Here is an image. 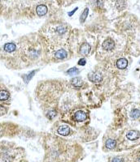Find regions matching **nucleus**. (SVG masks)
I'll list each match as a JSON object with an SVG mask.
<instances>
[{
	"label": "nucleus",
	"instance_id": "f257e3e1",
	"mask_svg": "<svg viewBox=\"0 0 140 162\" xmlns=\"http://www.w3.org/2000/svg\"><path fill=\"white\" fill-rule=\"evenodd\" d=\"M88 79H89V80L92 81V82L98 83V82H100L102 80V76L98 72L93 71V72L88 74Z\"/></svg>",
	"mask_w": 140,
	"mask_h": 162
},
{
	"label": "nucleus",
	"instance_id": "f03ea898",
	"mask_svg": "<svg viewBox=\"0 0 140 162\" xmlns=\"http://www.w3.org/2000/svg\"><path fill=\"white\" fill-rule=\"evenodd\" d=\"M114 46H115V42L112 39L105 40L103 43V48L105 50H111L114 48Z\"/></svg>",
	"mask_w": 140,
	"mask_h": 162
},
{
	"label": "nucleus",
	"instance_id": "7ed1b4c3",
	"mask_svg": "<svg viewBox=\"0 0 140 162\" xmlns=\"http://www.w3.org/2000/svg\"><path fill=\"white\" fill-rule=\"evenodd\" d=\"M36 12L38 14V15H40V16H43V15H46L47 12V6L45 5H39L36 8Z\"/></svg>",
	"mask_w": 140,
	"mask_h": 162
},
{
	"label": "nucleus",
	"instance_id": "20e7f679",
	"mask_svg": "<svg viewBox=\"0 0 140 162\" xmlns=\"http://www.w3.org/2000/svg\"><path fill=\"white\" fill-rule=\"evenodd\" d=\"M58 133L61 135L66 136V135H69L70 133V128L68 126H61L58 128Z\"/></svg>",
	"mask_w": 140,
	"mask_h": 162
},
{
	"label": "nucleus",
	"instance_id": "39448f33",
	"mask_svg": "<svg viewBox=\"0 0 140 162\" xmlns=\"http://www.w3.org/2000/svg\"><path fill=\"white\" fill-rule=\"evenodd\" d=\"M86 118H87V116H86L85 112H83V111L79 110L75 113V119L78 122H83L86 119Z\"/></svg>",
	"mask_w": 140,
	"mask_h": 162
},
{
	"label": "nucleus",
	"instance_id": "423d86ee",
	"mask_svg": "<svg viewBox=\"0 0 140 162\" xmlns=\"http://www.w3.org/2000/svg\"><path fill=\"white\" fill-rule=\"evenodd\" d=\"M90 51V46L88 43H84L80 48V53L83 55H87Z\"/></svg>",
	"mask_w": 140,
	"mask_h": 162
},
{
	"label": "nucleus",
	"instance_id": "0eeeda50",
	"mask_svg": "<svg viewBox=\"0 0 140 162\" xmlns=\"http://www.w3.org/2000/svg\"><path fill=\"white\" fill-rule=\"evenodd\" d=\"M139 137V132L137 130H130L127 133V138L130 140H135Z\"/></svg>",
	"mask_w": 140,
	"mask_h": 162
},
{
	"label": "nucleus",
	"instance_id": "6e6552de",
	"mask_svg": "<svg viewBox=\"0 0 140 162\" xmlns=\"http://www.w3.org/2000/svg\"><path fill=\"white\" fill-rule=\"evenodd\" d=\"M71 84H73V86L77 87V88H80V87L83 86L84 82L81 78H73L71 79Z\"/></svg>",
	"mask_w": 140,
	"mask_h": 162
},
{
	"label": "nucleus",
	"instance_id": "1a4fd4ad",
	"mask_svg": "<svg viewBox=\"0 0 140 162\" xmlns=\"http://www.w3.org/2000/svg\"><path fill=\"white\" fill-rule=\"evenodd\" d=\"M68 56L67 52L64 50V49H60V50H58L57 52H55V59H66Z\"/></svg>",
	"mask_w": 140,
	"mask_h": 162
},
{
	"label": "nucleus",
	"instance_id": "9d476101",
	"mask_svg": "<svg viewBox=\"0 0 140 162\" xmlns=\"http://www.w3.org/2000/svg\"><path fill=\"white\" fill-rule=\"evenodd\" d=\"M128 65L127 59H118L117 62V66L119 69H125Z\"/></svg>",
	"mask_w": 140,
	"mask_h": 162
},
{
	"label": "nucleus",
	"instance_id": "9b49d317",
	"mask_svg": "<svg viewBox=\"0 0 140 162\" xmlns=\"http://www.w3.org/2000/svg\"><path fill=\"white\" fill-rule=\"evenodd\" d=\"M4 50L8 53H12V52L16 50V45L13 43H7L4 46Z\"/></svg>",
	"mask_w": 140,
	"mask_h": 162
},
{
	"label": "nucleus",
	"instance_id": "f8f14e48",
	"mask_svg": "<svg viewBox=\"0 0 140 162\" xmlns=\"http://www.w3.org/2000/svg\"><path fill=\"white\" fill-rule=\"evenodd\" d=\"M105 146L107 148H109V149H113L116 147V141L115 140H112V139H109L106 141L105 143Z\"/></svg>",
	"mask_w": 140,
	"mask_h": 162
},
{
	"label": "nucleus",
	"instance_id": "ddd939ff",
	"mask_svg": "<svg viewBox=\"0 0 140 162\" xmlns=\"http://www.w3.org/2000/svg\"><path fill=\"white\" fill-rule=\"evenodd\" d=\"M10 96V94L8 93V91H5V90H2L1 93H0V99L1 101H6L8 100Z\"/></svg>",
	"mask_w": 140,
	"mask_h": 162
},
{
	"label": "nucleus",
	"instance_id": "4468645a",
	"mask_svg": "<svg viewBox=\"0 0 140 162\" xmlns=\"http://www.w3.org/2000/svg\"><path fill=\"white\" fill-rule=\"evenodd\" d=\"M130 117L133 118V119H137L140 117V110H134L131 111L130 113Z\"/></svg>",
	"mask_w": 140,
	"mask_h": 162
},
{
	"label": "nucleus",
	"instance_id": "2eb2a0df",
	"mask_svg": "<svg viewBox=\"0 0 140 162\" xmlns=\"http://www.w3.org/2000/svg\"><path fill=\"white\" fill-rule=\"evenodd\" d=\"M88 12H89V9H88V8H86L85 11L83 12L82 14V15H81V17H80L81 22L83 23L84 21H85L86 19V17H87Z\"/></svg>",
	"mask_w": 140,
	"mask_h": 162
},
{
	"label": "nucleus",
	"instance_id": "dca6fc26",
	"mask_svg": "<svg viewBox=\"0 0 140 162\" xmlns=\"http://www.w3.org/2000/svg\"><path fill=\"white\" fill-rule=\"evenodd\" d=\"M78 73V69L77 67H72L70 68L69 70H68L67 74L68 75H70V76H74V75H77Z\"/></svg>",
	"mask_w": 140,
	"mask_h": 162
},
{
	"label": "nucleus",
	"instance_id": "f3484780",
	"mask_svg": "<svg viewBox=\"0 0 140 162\" xmlns=\"http://www.w3.org/2000/svg\"><path fill=\"white\" fill-rule=\"evenodd\" d=\"M56 114H57V113H56V111L50 110L47 113V117L49 118H54L55 117V116H56Z\"/></svg>",
	"mask_w": 140,
	"mask_h": 162
},
{
	"label": "nucleus",
	"instance_id": "a211bd4d",
	"mask_svg": "<svg viewBox=\"0 0 140 162\" xmlns=\"http://www.w3.org/2000/svg\"><path fill=\"white\" fill-rule=\"evenodd\" d=\"M57 32L60 34H63L66 32V28L64 27V26H59V27H57Z\"/></svg>",
	"mask_w": 140,
	"mask_h": 162
},
{
	"label": "nucleus",
	"instance_id": "6ab92c4d",
	"mask_svg": "<svg viewBox=\"0 0 140 162\" xmlns=\"http://www.w3.org/2000/svg\"><path fill=\"white\" fill-rule=\"evenodd\" d=\"M78 65H80V66H84L86 63V61L85 59H81L79 61H78Z\"/></svg>",
	"mask_w": 140,
	"mask_h": 162
},
{
	"label": "nucleus",
	"instance_id": "aec40b11",
	"mask_svg": "<svg viewBox=\"0 0 140 162\" xmlns=\"http://www.w3.org/2000/svg\"><path fill=\"white\" fill-rule=\"evenodd\" d=\"M122 160H123L122 158H117H117L115 157V158H113V159L112 160V161H113V162L114 161H122Z\"/></svg>",
	"mask_w": 140,
	"mask_h": 162
},
{
	"label": "nucleus",
	"instance_id": "412c9836",
	"mask_svg": "<svg viewBox=\"0 0 140 162\" xmlns=\"http://www.w3.org/2000/svg\"><path fill=\"white\" fill-rule=\"evenodd\" d=\"M34 73H35V71H33V73H32V74H30V75H29V76H28V79H27V81H26V82H28V81L30 80V79L32 78L33 76V75H34Z\"/></svg>",
	"mask_w": 140,
	"mask_h": 162
},
{
	"label": "nucleus",
	"instance_id": "4be33fe9",
	"mask_svg": "<svg viewBox=\"0 0 140 162\" xmlns=\"http://www.w3.org/2000/svg\"><path fill=\"white\" fill-rule=\"evenodd\" d=\"M78 8H75V9H74V10H73V11H72V12H69V13H68V15H69V16H72V15H73V14H74V12H75L76 11L78 10Z\"/></svg>",
	"mask_w": 140,
	"mask_h": 162
}]
</instances>
